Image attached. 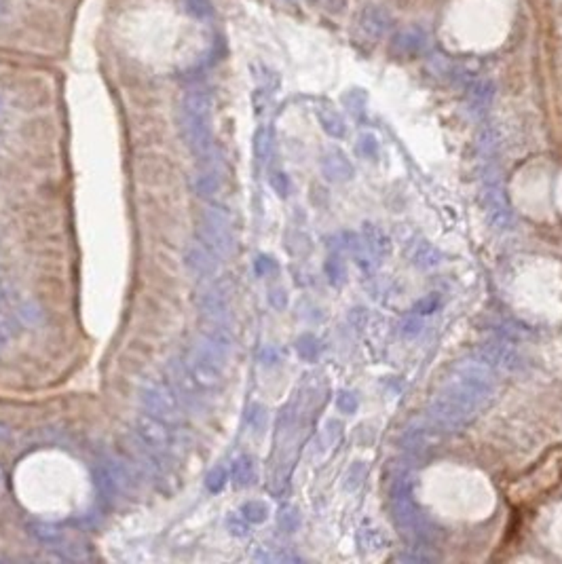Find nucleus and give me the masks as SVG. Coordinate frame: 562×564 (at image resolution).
<instances>
[{
	"mask_svg": "<svg viewBox=\"0 0 562 564\" xmlns=\"http://www.w3.org/2000/svg\"><path fill=\"white\" fill-rule=\"evenodd\" d=\"M231 353V336L227 327H211L199 334L190 345L184 366L199 389H216L222 381V370Z\"/></svg>",
	"mask_w": 562,
	"mask_h": 564,
	"instance_id": "f257e3e1",
	"label": "nucleus"
},
{
	"mask_svg": "<svg viewBox=\"0 0 562 564\" xmlns=\"http://www.w3.org/2000/svg\"><path fill=\"white\" fill-rule=\"evenodd\" d=\"M211 108V95L205 89H192L180 101V134L188 150L199 159H207L213 148Z\"/></svg>",
	"mask_w": 562,
	"mask_h": 564,
	"instance_id": "f03ea898",
	"label": "nucleus"
},
{
	"mask_svg": "<svg viewBox=\"0 0 562 564\" xmlns=\"http://www.w3.org/2000/svg\"><path fill=\"white\" fill-rule=\"evenodd\" d=\"M429 414L437 427L448 429V431H457V429L468 427L480 414V410L474 404H470L465 397H461L455 389L446 385L433 397V402L429 406Z\"/></svg>",
	"mask_w": 562,
	"mask_h": 564,
	"instance_id": "7ed1b4c3",
	"label": "nucleus"
},
{
	"mask_svg": "<svg viewBox=\"0 0 562 564\" xmlns=\"http://www.w3.org/2000/svg\"><path fill=\"white\" fill-rule=\"evenodd\" d=\"M197 237L209 246L220 258L233 252V222L222 207H205L199 216Z\"/></svg>",
	"mask_w": 562,
	"mask_h": 564,
	"instance_id": "20e7f679",
	"label": "nucleus"
},
{
	"mask_svg": "<svg viewBox=\"0 0 562 564\" xmlns=\"http://www.w3.org/2000/svg\"><path fill=\"white\" fill-rule=\"evenodd\" d=\"M482 201H484L486 220H489L493 231L505 233L514 227V209H512V203L507 199L505 186H503L501 178L493 171L484 176Z\"/></svg>",
	"mask_w": 562,
	"mask_h": 564,
	"instance_id": "39448f33",
	"label": "nucleus"
},
{
	"mask_svg": "<svg viewBox=\"0 0 562 564\" xmlns=\"http://www.w3.org/2000/svg\"><path fill=\"white\" fill-rule=\"evenodd\" d=\"M140 402L146 412L167 421L169 425L178 423L182 416V404L176 389L163 381H146L140 389Z\"/></svg>",
	"mask_w": 562,
	"mask_h": 564,
	"instance_id": "423d86ee",
	"label": "nucleus"
},
{
	"mask_svg": "<svg viewBox=\"0 0 562 564\" xmlns=\"http://www.w3.org/2000/svg\"><path fill=\"white\" fill-rule=\"evenodd\" d=\"M138 437L153 450H167L171 446V425L159 416H153L150 412H140L134 421Z\"/></svg>",
	"mask_w": 562,
	"mask_h": 564,
	"instance_id": "0eeeda50",
	"label": "nucleus"
},
{
	"mask_svg": "<svg viewBox=\"0 0 562 564\" xmlns=\"http://www.w3.org/2000/svg\"><path fill=\"white\" fill-rule=\"evenodd\" d=\"M480 360L489 364L493 370H505V372H516L524 366L522 355L510 345V341H491L480 347Z\"/></svg>",
	"mask_w": 562,
	"mask_h": 564,
	"instance_id": "6e6552de",
	"label": "nucleus"
},
{
	"mask_svg": "<svg viewBox=\"0 0 562 564\" xmlns=\"http://www.w3.org/2000/svg\"><path fill=\"white\" fill-rule=\"evenodd\" d=\"M182 260H184L186 269L197 277H211L220 267V256L209 246H205L199 237L186 246Z\"/></svg>",
	"mask_w": 562,
	"mask_h": 564,
	"instance_id": "1a4fd4ad",
	"label": "nucleus"
},
{
	"mask_svg": "<svg viewBox=\"0 0 562 564\" xmlns=\"http://www.w3.org/2000/svg\"><path fill=\"white\" fill-rule=\"evenodd\" d=\"M358 34L362 41H370V43H377L381 41L389 28H391V17L385 9L377 7V5H366L360 15H358Z\"/></svg>",
	"mask_w": 562,
	"mask_h": 564,
	"instance_id": "9d476101",
	"label": "nucleus"
},
{
	"mask_svg": "<svg viewBox=\"0 0 562 564\" xmlns=\"http://www.w3.org/2000/svg\"><path fill=\"white\" fill-rule=\"evenodd\" d=\"M199 309H201V315L205 317V321L211 327H227L229 304H227V298H224V294L220 290L203 292V296L199 300Z\"/></svg>",
	"mask_w": 562,
	"mask_h": 564,
	"instance_id": "9b49d317",
	"label": "nucleus"
},
{
	"mask_svg": "<svg viewBox=\"0 0 562 564\" xmlns=\"http://www.w3.org/2000/svg\"><path fill=\"white\" fill-rule=\"evenodd\" d=\"M321 171L332 182H347L356 174L351 161L339 148H330V150L323 153V157H321Z\"/></svg>",
	"mask_w": 562,
	"mask_h": 564,
	"instance_id": "f8f14e48",
	"label": "nucleus"
},
{
	"mask_svg": "<svg viewBox=\"0 0 562 564\" xmlns=\"http://www.w3.org/2000/svg\"><path fill=\"white\" fill-rule=\"evenodd\" d=\"M425 47H427V36L421 28H404L393 36V43H391V49L404 57H414L423 53Z\"/></svg>",
	"mask_w": 562,
	"mask_h": 564,
	"instance_id": "ddd939ff",
	"label": "nucleus"
},
{
	"mask_svg": "<svg viewBox=\"0 0 562 564\" xmlns=\"http://www.w3.org/2000/svg\"><path fill=\"white\" fill-rule=\"evenodd\" d=\"M317 119H319V125L323 127V132L328 136H332V138H345V134H347L345 121H343V117L332 106H321L317 110Z\"/></svg>",
	"mask_w": 562,
	"mask_h": 564,
	"instance_id": "4468645a",
	"label": "nucleus"
},
{
	"mask_svg": "<svg viewBox=\"0 0 562 564\" xmlns=\"http://www.w3.org/2000/svg\"><path fill=\"white\" fill-rule=\"evenodd\" d=\"M364 237H366L372 254H377V256H389V252H391V239L387 237V233L381 227H374V224L366 222L364 224Z\"/></svg>",
	"mask_w": 562,
	"mask_h": 564,
	"instance_id": "2eb2a0df",
	"label": "nucleus"
},
{
	"mask_svg": "<svg viewBox=\"0 0 562 564\" xmlns=\"http://www.w3.org/2000/svg\"><path fill=\"white\" fill-rule=\"evenodd\" d=\"M220 188H222V180L218 171L213 169H207L195 178V192L199 199H213L220 192Z\"/></svg>",
	"mask_w": 562,
	"mask_h": 564,
	"instance_id": "dca6fc26",
	"label": "nucleus"
},
{
	"mask_svg": "<svg viewBox=\"0 0 562 564\" xmlns=\"http://www.w3.org/2000/svg\"><path fill=\"white\" fill-rule=\"evenodd\" d=\"M256 480V467H254V459L248 455H241L235 459L233 463V482L239 488H246L250 484H254Z\"/></svg>",
	"mask_w": 562,
	"mask_h": 564,
	"instance_id": "f3484780",
	"label": "nucleus"
},
{
	"mask_svg": "<svg viewBox=\"0 0 562 564\" xmlns=\"http://www.w3.org/2000/svg\"><path fill=\"white\" fill-rule=\"evenodd\" d=\"M493 95H495V87L493 83L489 80H482V83H476L470 91V106L476 110V112H484L491 101H493Z\"/></svg>",
	"mask_w": 562,
	"mask_h": 564,
	"instance_id": "a211bd4d",
	"label": "nucleus"
},
{
	"mask_svg": "<svg viewBox=\"0 0 562 564\" xmlns=\"http://www.w3.org/2000/svg\"><path fill=\"white\" fill-rule=\"evenodd\" d=\"M30 533L45 545H59L66 535L62 528H57L55 524H47V522H34L30 524Z\"/></svg>",
	"mask_w": 562,
	"mask_h": 564,
	"instance_id": "6ab92c4d",
	"label": "nucleus"
},
{
	"mask_svg": "<svg viewBox=\"0 0 562 564\" xmlns=\"http://www.w3.org/2000/svg\"><path fill=\"white\" fill-rule=\"evenodd\" d=\"M254 155L260 163H267L273 155V132L269 127H260L254 136Z\"/></svg>",
	"mask_w": 562,
	"mask_h": 564,
	"instance_id": "aec40b11",
	"label": "nucleus"
},
{
	"mask_svg": "<svg viewBox=\"0 0 562 564\" xmlns=\"http://www.w3.org/2000/svg\"><path fill=\"white\" fill-rule=\"evenodd\" d=\"M296 353L304 360V362H315L321 353V343L319 338L313 334H302L296 341Z\"/></svg>",
	"mask_w": 562,
	"mask_h": 564,
	"instance_id": "412c9836",
	"label": "nucleus"
},
{
	"mask_svg": "<svg viewBox=\"0 0 562 564\" xmlns=\"http://www.w3.org/2000/svg\"><path fill=\"white\" fill-rule=\"evenodd\" d=\"M250 524H262L269 518V507L262 501H246L239 512Z\"/></svg>",
	"mask_w": 562,
	"mask_h": 564,
	"instance_id": "4be33fe9",
	"label": "nucleus"
},
{
	"mask_svg": "<svg viewBox=\"0 0 562 564\" xmlns=\"http://www.w3.org/2000/svg\"><path fill=\"white\" fill-rule=\"evenodd\" d=\"M277 522H279L281 530H286V533H294V530L300 528V514H298L296 507L286 505V507L279 509V514H277Z\"/></svg>",
	"mask_w": 562,
	"mask_h": 564,
	"instance_id": "5701e85b",
	"label": "nucleus"
},
{
	"mask_svg": "<svg viewBox=\"0 0 562 564\" xmlns=\"http://www.w3.org/2000/svg\"><path fill=\"white\" fill-rule=\"evenodd\" d=\"M184 9L195 17V20H209L211 17V3L209 0H182Z\"/></svg>",
	"mask_w": 562,
	"mask_h": 564,
	"instance_id": "b1692460",
	"label": "nucleus"
},
{
	"mask_svg": "<svg viewBox=\"0 0 562 564\" xmlns=\"http://www.w3.org/2000/svg\"><path fill=\"white\" fill-rule=\"evenodd\" d=\"M358 153H360L364 159L374 161V159L379 157V140H377L372 134H364V136H360V140H358Z\"/></svg>",
	"mask_w": 562,
	"mask_h": 564,
	"instance_id": "393cba45",
	"label": "nucleus"
},
{
	"mask_svg": "<svg viewBox=\"0 0 562 564\" xmlns=\"http://www.w3.org/2000/svg\"><path fill=\"white\" fill-rule=\"evenodd\" d=\"M227 480H229L227 470H224V467H213L207 474V478H205V486H207L209 493H220L224 486H227Z\"/></svg>",
	"mask_w": 562,
	"mask_h": 564,
	"instance_id": "a878e982",
	"label": "nucleus"
},
{
	"mask_svg": "<svg viewBox=\"0 0 562 564\" xmlns=\"http://www.w3.org/2000/svg\"><path fill=\"white\" fill-rule=\"evenodd\" d=\"M323 271H325L330 283H334V285H339L341 281H345V267H343V262H341L339 258H330V260H325Z\"/></svg>",
	"mask_w": 562,
	"mask_h": 564,
	"instance_id": "bb28decb",
	"label": "nucleus"
},
{
	"mask_svg": "<svg viewBox=\"0 0 562 564\" xmlns=\"http://www.w3.org/2000/svg\"><path fill=\"white\" fill-rule=\"evenodd\" d=\"M250 522L239 514V516H235V514H231L229 518H227V528H229V533L233 535V537H248V530H250V526H248Z\"/></svg>",
	"mask_w": 562,
	"mask_h": 564,
	"instance_id": "cd10ccee",
	"label": "nucleus"
},
{
	"mask_svg": "<svg viewBox=\"0 0 562 564\" xmlns=\"http://www.w3.org/2000/svg\"><path fill=\"white\" fill-rule=\"evenodd\" d=\"M440 304H442L440 296L437 294H429V296H425L423 300H419L414 304V313L416 315H431V313H435L440 309Z\"/></svg>",
	"mask_w": 562,
	"mask_h": 564,
	"instance_id": "c85d7f7f",
	"label": "nucleus"
},
{
	"mask_svg": "<svg viewBox=\"0 0 562 564\" xmlns=\"http://www.w3.org/2000/svg\"><path fill=\"white\" fill-rule=\"evenodd\" d=\"M271 186H273V190H275L281 199H286L288 192H290V178H288V174H283V171H273V174H271Z\"/></svg>",
	"mask_w": 562,
	"mask_h": 564,
	"instance_id": "c756f323",
	"label": "nucleus"
},
{
	"mask_svg": "<svg viewBox=\"0 0 562 564\" xmlns=\"http://www.w3.org/2000/svg\"><path fill=\"white\" fill-rule=\"evenodd\" d=\"M248 421H250V425H252L254 431H262L265 425H267V412H265V408L258 406V404H254L250 408V412H248Z\"/></svg>",
	"mask_w": 562,
	"mask_h": 564,
	"instance_id": "7c9ffc66",
	"label": "nucleus"
},
{
	"mask_svg": "<svg viewBox=\"0 0 562 564\" xmlns=\"http://www.w3.org/2000/svg\"><path fill=\"white\" fill-rule=\"evenodd\" d=\"M336 406H339V410H343L347 414H353L358 410V397L351 391H341L339 397H336Z\"/></svg>",
	"mask_w": 562,
	"mask_h": 564,
	"instance_id": "2f4dec72",
	"label": "nucleus"
},
{
	"mask_svg": "<svg viewBox=\"0 0 562 564\" xmlns=\"http://www.w3.org/2000/svg\"><path fill=\"white\" fill-rule=\"evenodd\" d=\"M402 332H404V336H416L421 332V321L416 317H408L402 323Z\"/></svg>",
	"mask_w": 562,
	"mask_h": 564,
	"instance_id": "473e14b6",
	"label": "nucleus"
},
{
	"mask_svg": "<svg viewBox=\"0 0 562 564\" xmlns=\"http://www.w3.org/2000/svg\"><path fill=\"white\" fill-rule=\"evenodd\" d=\"M277 265L271 260V258H267V256H260V258H256V273L258 275H267L269 271H273Z\"/></svg>",
	"mask_w": 562,
	"mask_h": 564,
	"instance_id": "72a5a7b5",
	"label": "nucleus"
},
{
	"mask_svg": "<svg viewBox=\"0 0 562 564\" xmlns=\"http://www.w3.org/2000/svg\"><path fill=\"white\" fill-rule=\"evenodd\" d=\"M269 300H271V304H273L275 309H283L286 302H288V296H286L283 290H273L271 296H269Z\"/></svg>",
	"mask_w": 562,
	"mask_h": 564,
	"instance_id": "f704fd0d",
	"label": "nucleus"
},
{
	"mask_svg": "<svg viewBox=\"0 0 562 564\" xmlns=\"http://www.w3.org/2000/svg\"><path fill=\"white\" fill-rule=\"evenodd\" d=\"M0 345H3V332H0Z\"/></svg>",
	"mask_w": 562,
	"mask_h": 564,
	"instance_id": "c9c22d12",
	"label": "nucleus"
}]
</instances>
